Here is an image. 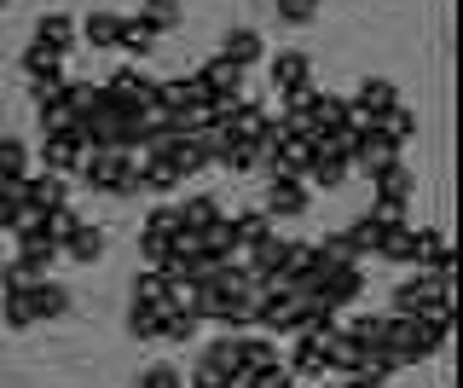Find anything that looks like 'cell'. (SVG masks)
Returning a JSON list of instances; mask_svg holds the SVG:
<instances>
[{"instance_id":"2","label":"cell","mask_w":463,"mask_h":388,"mask_svg":"<svg viewBox=\"0 0 463 388\" xmlns=\"http://www.w3.org/2000/svg\"><path fill=\"white\" fill-rule=\"evenodd\" d=\"M417 313H452V284L429 279L423 267L394 284V319H417Z\"/></svg>"},{"instance_id":"36","label":"cell","mask_w":463,"mask_h":388,"mask_svg":"<svg viewBox=\"0 0 463 388\" xmlns=\"http://www.w3.org/2000/svg\"><path fill=\"white\" fill-rule=\"evenodd\" d=\"M197 365L221 371V377H226V371H238V336H232V330H226L221 342H209V348H203V359H197Z\"/></svg>"},{"instance_id":"18","label":"cell","mask_w":463,"mask_h":388,"mask_svg":"<svg viewBox=\"0 0 463 388\" xmlns=\"http://www.w3.org/2000/svg\"><path fill=\"white\" fill-rule=\"evenodd\" d=\"M221 59H232L238 70L267 64V41H260V30H226V41H221Z\"/></svg>"},{"instance_id":"24","label":"cell","mask_w":463,"mask_h":388,"mask_svg":"<svg viewBox=\"0 0 463 388\" xmlns=\"http://www.w3.org/2000/svg\"><path fill=\"white\" fill-rule=\"evenodd\" d=\"M301 110L313 117L318 134H330V128L347 122V99H336V93H307V99H301Z\"/></svg>"},{"instance_id":"19","label":"cell","mask_w":463,"mask_h":388,"mask_svg":"<svg viewBox=\"0 0 463 388\" xmlns=\"http://www.w3.org/2000/svg\"><path fill=\"white\" fill-rule=\"evenodd\" d=\"M35 41L64 59V52L76 47V18H70V12H47V18H35Z\"/></svg>"},{"instance_id":"10","label":"cell","mask_w":463,"mask_h":388,"mask_svg":"<svg viewBox=\"0 0 463 388\" xmlns=\"http://www.w3.org/2000/svg\"><path fill=\"white\" fill-rule=\"evenodd\" d=\"M376 255H383V261H400V267H417L423 261V226H411V221L388 226L383 243H376Z\"/></svg>"},{"instance_id":"35","label":"cell","mask_w":463,"mask_h":388,"mask_svg":"<svg viewBox=\"0 0 463 388\" xmlns=\"http://www.w3.org/2000/svg\"><path fill=\"white\" fill-rule=\"evenodd\" d=\"M214 163L226 168V175H255V163H260V151L250 146V139H232V146L214 156Z\"/></svg>"},{"instance_id":"28","label":"cell","mask_w":463,"mask_h":388,"mask_svg":"<svg viewBox=\"0 0 463 388\" xmlns=\"http://www.w3.org/2000/svg\"><path fill=\"white\" fill-rule=\"evenodd\" d=\"M128 336H134V342H156V336H163V308L128 301Z\"/></svg>"},{"instance_id":"51","label":"cell","mask_w":463,"mask_h":388,"mask_svg":"<svg viewBox=\"0 0 463 388\" xmlns=\"http://www.w3.org/2000/svg\"><path fill=\"white\" fill-rule=\"evenodd\" d=\"M347 388H383L376 377H347Z\"/></svg>"},{"instance_id":"23","label":"cell","mask_w":463,"mask_h":388,"mask_svg":"<svg viewBox=\"0 0 463 388\" xmlns=\"http://www.w3.org/2000/svg\"><path fill=\"white\" fill-rule=\"evenodd\" d=\"M18 261L35 272V279H52V261H58V243L47 238V232H29V238H18Z\"/></svg>"},{"instance_id":"31","label":"cell","mask_w":463,"mask_h":388,"mask_svg":"<svg viewBox=\"0 0 463 388\" xmlns=\"http://www.w3.org/2000/svg\"><path fill=\"white\" fill-rule=\"evenodd\" d=\"M0 319H6V330H29V325H41V319H35V308H29V290H6V296H0Z\"/></svg>"},{"instance_id":"14","label":"cell","mask_w":463,"mask_h":388,"mask_svg":"<svg viewBox=\"0 0 463 388\" xmlns=\"http://www.w3.org/2000/svg\"><path fill=\"white\" fill-rule=\"evenodd\" d=\"M116 35H122V12H87V18H76V41H87L93 52H110Z\"/></svg>"},{"instance_id":"32","label":"cell","mask_w":463,"mask_h":388,"mask_svg":"<svg viewBox=\"0 0 463 388\" xmlns=\"http://www.w3.org/2000/svg\"><path fill=\"white\" fill-rule=\"evenodd\" d=\"M116 47L128 52V59H151V47H156V35L145 30L139 18H122V35H116Z\"/></svg>"},{"instance_id":"33","label":"cell","mask_w":463,"mask_h":388,"mask_svg":"<svg viewBox=\"0 0 463 388\" xmlns=\"http://www.w3.org/2000/svg\"><path fill=\"white\" fill-rule=\"evenodd\" d=\"M313 255H318V267H359V255H354V243H347L342 232H330V238H318V243H313Z\"/></svg>"},{"instance_id":"26","label":"cell","mask_w":463,"mask_h":388,"mask_svg":"<svg viewBox=\"0 0 463 388\" xmlns=\"http://www.w3.org/2000/svg\"><path fill=\"white\" fill-rule=\"evenodd\" d=\"M180 18H185L180 0H139V24H145V30H151L156 41H163L168 30H180Z\"/></svg>"},{"instance_id":"39","label":"cell","mask_w":463,"mask_h":388,"mask_svg":"<svg viewBox=\"0 0 463 388\" xmlns=\"http://www.w3.org/2000/svg\"><path fill=\"white\" fill-rule=\"evenodd\" d=\"M197 330H203V319H197V313H163V336H156V342H192L197 336Z\"/></svg>"},{"instance_id":"42","label":"cell","mask_w":463,"mask_h":388,"mask_svg":"<svg viewBox=\"0 0 463 388\" xmlns=\"http://www.w3.org/2000/svg\"><path fill=\"white\" fill-rule=\"evenodd\" d=\"M29 99H35V105L64 99V70H52V76H29Z\"/></svg>"},{"instance_id":"45","label":"cell","mask_w":463,"mask_h":388,"mask_svg":"<svg viewBox=\"0 0 463 388\" xmlns=\"http://www.w3.org/2000/svg\"><path fill=\"white\" fill-rule=\"evenodd\" d=\"M29 284H35V272H29L18 255H12V261L0 267V296H6V290H29Z\"/></svg>"},{"instance_id":"41","label":"cell","mask_w":463,"mask_h":388,"mask_svg":"<svg viewBox=\"0 0 463 388\" xmlns=\"http://www.w3.org/2000/svg\"><path fill=\"white\" fill-rule=\"evenodd\" d=\"M139 232H145V238H174V232H180V214H174V203H156L151 214H145Z\"/></svg>"},{"instance_id":"12","label":"cell","mask_w":463,"mask_h":388,"mask_svg":"<svg viewBox=\"0 0 463 388\" xmlns=\"http://www.w3.org/2000/svg\"><path fill=\"white\" fill-rule=\"evenodd\" d=\"M232 238H238V267H243L250 250H260L267 238H279V221H267L260 209H243V214H232Z\"/></svg>"},{"instance_id":"38","label":"cell","mask_w":463,"mask_h":388,"mask_svg":"<svg viewBox=\"0 0 463 388\" xmlns=\"http://www.w3.org/2000/svg\"><path fill=\"white\" fill-rule=\"evenodd\" d=\"M76 226H81V214L70 209V203H58V209H47V214H41V232H47L52 243H64L70 232H76Z\"/></svg>"},{"instance_id":"44","label":"cell","mask_w":463,"mask_h":388,"mask_svg":"<svg viewBox=\"0 0 463 388\" xmlns=\"http://www.w3.org/2000/svg\"><path fill=\"white\" fill-rule=\"evenodd\" d=\"M318 18V0H279V24H313Z\"/></svg>"},{"instance_id":"46","label":"cell","mask_w":463,"mask_h":388,"mask_svg":"<svg viewBox=\"0 0 463 388\" xmlns=\"http://www.w3.org/2000/svg\"><path fill=\"white\" fill-rule=\"evenodd\" d=\"M24 203V180L18 185H0V232H12V214Z\"/></svg>"},{"instance_id":"1","label":"cell","mask_w":463,"mask_h":388,"mask_svg":"<svg viewBox=\"0 0 463 388\" xmlns=\"http://www.w3.org/2000/svg\"><path fill=\"white\" fill-rule=\"evenodd\" d=\"M452 336V313H417V319H394L388 313V330H383V348H394L400 365H417V359H434Z\"/></svg>"},{"instance_id":"49","label":"cell","mask_w":463,"mask_h":388,"mask_svg":"<svg viewBox=\"0 0 463 388\" xmlns=\"http://www.w3.org/2000/svg\"><path fill=\"white\" fill-rule=\"evenodd\" d=\"M226 377H221V371H209V365H197L192 371V383H185V388H221Z\"/></svg>"},{"instance_id":"37","label":"cell","mask_w":463,"mask_h":388,"mask_svg":"<svg viewBox=\"0 0 463 388\" xmlns=\"http://www.w3.org/2000/svg\"><path fill=\"white\" fill-rule=\"evenodd\" d=\"M35 128H41V139H47V134H70L76 117H70L64 99H52V105H35Z\"/></svg>"},{"instance_id":"25","label":"cell","mask_w":463,"mask_h":388,"mask_svg":"<svg viewBox=\"0 0 463 388\" xmlns=\"http://www.w3.org/2000/svg\"><path fill=\"white\" fill-rule=\"evenodd\" d=\"M279 365V342L267 336H238V371H250V377H260V371Z\"/></svg>"},{"instance_id":"29","label":"cell","mask_w":463,"mask_h":388,"mask_svg":"<svg viewBox=\"0 0 463 388\" xmlns=\"http://www.w3.org/2000/svg\"><path fill=\"white\" fill-rule=\"evenodd\" d=\"M376 134H388L394 146H405V139H417V110H405V105H388L383 117H376Z\"/></svg>"},{"instance_id":"20","label":"cell","mask_w":463,"mask_h":388,"mask_svg":"<svg viewBox=\"0 0 463 388\" xmlns=\"http://www.w3.org/2000/svg\"><path fill=\"white\" fill-rule=\"evenodd\" d=\"M29 308H35V319H64V313H70V290L58 279H35V284H29Z\"/></svg>"},{"instance_id":"22","label":"cell","mask_w":463,"mask_h":388,"mask_svg":"<svg viewBox=\"0 0 463 388\" xmlns=\"http://www.w3.org/2000/svg\"><path fill=\"white\" fill-rule=\"evenodd\" d=\"M151 156H163V163H168V168H174L180 180H192L197 168H209V163H203V151L192 146V134H174L168 146H163V151H151Z\"/></svg>"},{"instance_id":"50","label":"cell","mask_w":463,"mask_h":388,"mask_svg":"<svg viewBox=\"0 0 463 388\" xmlns=\"http://www.w3.org/2000/svg\"><path fill=\"white\" fill-rule=\"evenodd\" d=\"M221 388H255V377H250V371H226Z\"/></svg>"},{"instance_id":"43","label":"cell","mask_w":463,"mask_h":388,"mask_svg":"<svg viewBox=\"0 0 463 388\" xmlns=\"http://www.w3.org/2000/svg\"><path fill=\"white\" fill-rule=\"evenodd\" d=\"M134 388H185V377H180L174 365H145Z\"/></svg>"},{"instance_id":"21","label":"cell","mask_w":463,"mask_h":388,"mask_svg":"<svg viewBox=\"0 0 463 388\" xmlns=\"http://www.w3.org/2000/svg\"><path fill=\"white\" fill-rule=\"evenodd\" d=\"M174 214H180V226H185V232H203V226H214L226 209H221V197H209V192H192L185 203H174Z\"/></svg>"},{"instance_id":"7","label":"cell","mask_w":463,"mask_h":388,"mask_svg":"<svg viewBox=\"0 0 463 388\" xmlns=\"http://www.w3.org/2000/svg\"><path fill=\"white\" fill-rule=\"evenodd\" d=\"M192 76H197V88L209 93V105H221V99H243V70L232 64V59H221V52H214V59H203Z\"/></svg>"},{"instance_id":"30","label":"cell","mask_w":463,"mask_h":388,"mask_svg":"<svg viewBox=\"0 0 463 388\" xmlns=\"http://www.w3.org/2000/svg\"><path fill=\"white\" fill-rule=\"evenodd\" d=\"M383 232H388V226L383 221H376V214H359V221L354 226H347V243H354V255H376V243H383Z\"/></svg>"},{"instance_id":"34","label":"cell","mask_w":463,"mask_h":388,"mask_svg":"<svg viewBox=\"0 0 463 388\" xmlns=\"http://www.w3.org/2000/svg\"><path fill=\"white\" fill-rule=\"evenodd\" d=\"M134 301H145V308H163V313H168V279H163V272H151V267L134 272Z\"/></svg>"},{"instance_id":"48","label":"cell","mask_w":463,"mask_h":388,"mask_svg":"<svg viewBox=\"0 0 463 388\" xmlns=\"http://www.w3.org/2000/svg\"><path fill=\"white\" fill-rule=\"evenodd\" d=\"M255 388H296V377H289V371H284V359H279L272 371H260V377H255Z\"/></svg>"},{"instance_id":"27","label":"cell","mask_w":463,"mask_h":388,"mask_svg":"<svg viewBox=\"0 0 463 388\" xmlns=\"http://www.w3.org/2000/svg\"><path fill=\"white\" fill-rule=\"evenodd\" d=\"M35 156H29V146L24 139H0V185H18V180H29L35 175Z\"/></svg>"},{"instance_id":"3","label":"cell","mask_w":463,"mask_h":388,"mask_svg":"<svg viewBox=\"0 0 463 388\" xmlns=\"http://www.w3.org/2000/svg\"><path fill=\"white\" fill-rule=\"evenodd\" d=\"M76 175H81V185H93V192H105V197H134V168H128V151H87Z\"/></svg>"},{"instance_id":"4","label":"cell","mask_w":463,"mask_h":388,"mask_svg":"<svg viewBox=\"0 0 463 388\" xmlns=\"http://www.w3.org/2000/svg\"><path fill=\"white\" fill-rule=\"evenodd\" d=\"M371 185H376V192H371V214L383 226H400L405 221V203H411V192H417V175L405 163H394V168H383Z\"/></svg>"},{"instance_id":"15","label":"cell","mask_w":463,"mask_h":388,"mask_svg":"<svg viewBox=\"0 0 463 388\" xmlns=\"http://www.w3.org/2000/svg\"><path fill=\"white\" fill-rule=\"evenodd\" d=\"M58 255H70L76 267H93V261H105V226H76L64 243H58Z\"/></svg>"},{"instance_id":"9","label":"cell","mask_w":463,"mask_h":388,"mask_svg":"<svg viewBox=\"0 0 463 388\" xmlns=\"http://www.w3.org/2000/svg\"><path fill=\"white\" fill-rule=\"evenodd\" d=\"M307 185L301 180H272L267 185V197H260V214H267V221H296V214H307Z\"/></svg>"},{"instance_id":"40","label":"cell","mask_w":463,"mask_h":388,"mask_svg":"<svg viewBox=\"0 0 463 388\" xmlns=\"http://www.w3.org/2000/svg\"><path fill=\"white\" fill-rule=\"evenodd\" d=\"M24 76H52V70H64V59H58L52 47H41V41H29V52H24Z\"/></svg>"},{"instance_id":"53","label":"cell","mask_w":463,"mask_h":388,"mask_svg":"<svg viewBox=\"0 0 463 388\" xmlns=\"http://www.w3.org/2000/svg\"><path fill=\"white\" fill-rule=\"evenodd\" d=\"M318 6H325V0H318Z\"/></svg>"},{"instance_id":"52","label":"cell","mask_w":463,"mask_h":388,"mask_svg":"<svg viewBox=\"0 0 463 388\" xmlns=\"http://www.w3.org/2000/svg\"><path fill=\"white\" fill-rule=\"evenodd\" d=\"M0 12H6V0H0Z\"/></svg>"},{"instance_id":"13","label":"cell","mask_w":463,"mask_h":388,"mask_svg":"<svg viewBox=\"0 0 463 388\" xmlns=\"http://www.w3.org/2000/svg\"><path fill=\"white\" fill-rule=\"evenodd\" d=\"M284 371H289L296 383L325 377V342H318V336H289V359H284Z\"/></svg>"},{"instance_id":"17","label":"cell","mask_w":463,"mask_h":388,"mask_svg":"<svg viewBox=\"0 0 463 388\" xmlns=\"http://www.w3.org/2000/svg\"><path fill=\"white\" fill-rule=\"evenodd\" d=\"M260 168H267V180H301V168H307V139H284L279 151L260 156Z\"/></svg>"},{"instance_id":"11","label":"cell","mask_w":463,"mask_h":388,"mask_svg":"<svg viewBox=\"0 0 463 388\" xmlns=\"http://www.w3.org/2000/svg\"><path fill=\"white\" fill-rule=\"evenodd\" d=\"M400 163V146H394V139H388V134H376V128H371V134H359V151H354V168H359V175H383V168H394Z\"/></svg>"},{"instance_id":"6","label":"cell","mask_w":463,"mask_h":388,"mask_svg":"<svg viewBox=\"0 0 463 388\" xmlns=\"http://www.w3.org/2000/svg\"><path fill=\"white\" fill-rule=\"evenodd\" d=\"M267 76L272 88H279V99H296V93H313V59L307 52H279V59H267Z\"/></svg>"},{"instance_id":"16","label":"cell","mask_w":463,"mask_h":388,"mask_svg":"<svg viewBox=\"0 0 463 388\" xmlns=\"http://www.w3.org/2000/svg\"><path fill=\"white\" fill-rule=\"evenodd\" d=\"M58 203H70V180H58V175H29L24 180V209H35V214H47Z\"/></svg>"},{"instance_id":"5","label":"cell","mask_w":463,"mask_h":388,"mask_svg":"<svg viewBox=\"0 0 463 388\" xmlns=\"http://www.w3.org/2000/svg\"><path fill=\"white\" fill-rule=\"evenodd\" d=\"M301 319H307V301H301L296 290H260V313H255V325L267 330V336H296Z\"/></svg>"},{"instance_id":"47","label":"cell","mask_w":463,"mask_h":388,"mask_svg":"<svg viewBox=\"0 0 463 388\" xmlns=\"http://www.w3.org/2000/svg\"><path fill=\"white\" fill-rule=\"evenodd\" d=\"M139 255H145V267H151V272H163V261H168V238H145V232H139Z\"/></svg>"},{"instance_id":"8","label":"cell","mask_w":463,"mask_h":388,"mask_svg":"<svg viewBox=\"0 0 463 388\" xmlns=\"http://www.w3.org/2000/svg\"><path fill=\"white\" fill-rule=\"evenodd\" d=\"M81 156H87V146L76 139V128H70V134H47V139H41V175L70 180L81 168Z\"/></svg>"}]
</instances>
